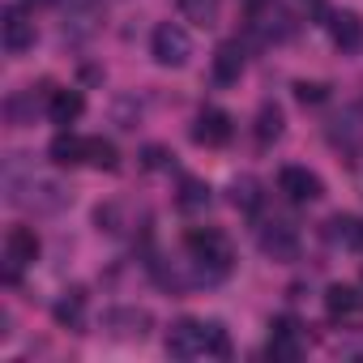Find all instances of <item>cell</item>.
<instances>
[{"instance_id": "cell-17", "label": "cell", "mask_w": 363, "mask_h": 363, "mask_svg": "<svg viewBox=\"0 0 363 363\" xmlns=\"http://www.w3.org/2000/svg\"><path fill=\"white\" fill-rule=\"evenodd\" d=\"M210 201H214V193H210L206 179H197V175H189L184 184H179V197H175V206L184 214H201V210H210Z\"/></svg>"}, {"instance_id": "cell-11", "label": "cell", "mask_w": 363, "mask_h": 363, "mask_svg": "<svg viewBox=\"0 0 363 363\" xmlns=\"http://www.w3.org/2000/svg\"><path fill=\"white\" fill-rule=\"evenodd\" d=\"M329 141L337 150H359L363 145V111L359 107H346L342 116L329 120Z\"/></svg>"}, {"instance_id": "cell-26", "label": "cell", "mask_w": 363, "mask_h": 363, "mask_svg": "<svg viewBox=\"0 0 363 363\" xmlns=\"http://www.w3.org/2000/svg\"><path fill=\"white\" fill-rule=\"evenodd\" d=\"M206 354H214V359H227L231 354V337H227V329L218 320L206 325Z\"/></svg>"}, {"instance_id": "cell-10", "label": "cell", "mask_w": 363, "mask_h": 363, "mask_svg": "<svg viewBox=\"0 0 363 363\" xmlns=\"http://www.w3.org/2000/svg\"><path fill=\"white\" fill-rule=\"evenodd\" d=\"M257 240H261V252L274 257V261H295L299 257V235L286 223H265Z\"/></svg>"}, {"instance_id": "cell-16", "label": "cell", "mask_w": 363, "mask_h": 363, "mask_svg": "<svg viewBox=\"0 0 363 363\" xmlns=\"http://www.w3.org/2000/svg\"><path fill=\"white\" fill-rule=\"evenodd\" d=\"M52 316H56V325H69V329H77V325L86 320V291H82V286L65 291V295L52 303Z\"/></svg>"}, {"instance_id": "cell-29", "label": "cell", "mask_w": 363, "mask_h": 363, "mask_svg": "<svg viewBox=\"0 0 363 363\" xmlns=\"http://www.w3.org/2000/svg\"><path fill=\"white\" fill-rule=\"evenodd\" d=\"M35 5H52V0H35Z\"/></svg>"}, {"instance_id": "cell-2", "label": "cell", "mask_w": 363, "mask_h": 363, "mask_svg": "<svg viewBox=\"0 0 363 363\" xmlns=\"http://www.w3.org/2000/svg\"><path fill=\"white\" fill-rule=\"evenodd\" d=\"M150 48H154V60H158L162 69H184L189 56H193V39H189V30H184V26H175V22L154 26Z\"/></svg>"}, {"instance_id": "cell-27", "label": "cell", "mask_w": 363, "mask_h": 363, "mask_svg": "<svg viewBox=\"0 0 363 363\" xmlns=\"http://www.w3.org/2000/svg\"><path fill=\"white\" fill-rule=\"evenodd\" d=\"M295 99L308 107V103H325L329 99V86H320V82H295Z\"/></svg>"}, {"instance_id": "cell-3", "label": "cell", "mask_w": 363, "mask_h": 363, "mask_svg": "<svg viewBox=\"0 0 363 363\" xmlns=\"http://www.w3.org/2000/svg\"><path fill=\"white\" fill-rule=\"evenodd\" d=\"M167 354L171 359H197V354H206V325L201 320H175L171 329H167Z\"/></svg>"}, {"instance_id": "cell-13", "label": "cell", "mask_w": 363, "mask_h": 363, "mask_svg": "<svg viewBox=\"0 0 363 363\" xmlns=\"http://www.w3.org/2000/svg\"><path fill=\"white\" fill-rule=\"evenodd\" d=\"M86 141L90 137H77V133H56L52 137V145H48V154H52V162L56 167H77V162H86Z\"/></svg>"}, {"instance_id": "cell-5", "label": "cell", "mask_w": 363, "mask_h": 363, "mask_svg": "<svg viewBox=\"0 0 363 363\" xmlns=\"http://www.w3.org/2000/svg\"><path fill=\"white\" fill-rule=\"evenodd\" d=\"M150 312L145 308H111L107 316H103V329L111 333V337H124V342H141L145 333H150Z\"/></svg>"}, {"instance_id": "cell-30", "label": "cell", "mask_w": 363, "mask_h": 363, "mask_svg": "<svg viewBox=\"0 0 363 363\" xmlns=\"http://www.w3.org/2000/svg\"><path fill=\"white\" fill-rule=\"evenodd\" d=\"M359 193H363V179H359Z\"/></svg>"}, {"instance_id": "cell-20", "label": "cell", "mask_w": 363, "mask_h": 363, "mask_svg": "<svg viewBox=\"0 0 363 363\" xmlns=\"http://www.w3.org/2000/svg\"><path fill=\"white\" fill-rule=\"evenodd\" d=\"M329 240H333V244H346V248H354V252H363V218H350V214L329 218Z\"/></svg>"}, {"instance_id": "cell-24", "label": "cell", "mask_w": 363, "mask_h": 363, "mask_svg": "<svg viewBox=\"0 0 363 363\" xmlns=\"http://www.w3.org/2000/svg\"><path fill=\"white\" fill-rule=\"evenodd\" d=\"M86 162L99 167V171H116V167H120V150H116V141H107V137H90V141H86Z\"/></svg>"}, {"instance_id": "cell-21", "label": "cell", "mask_w": 363, "mask_h": 363, "mask_svg": "<svg viewBox=\"0 0 363 363\" xmlns=\"http://www.w3.org/2000/svg\"><path fill=\"white\" fill-rule=\"evenodd\" d=\"M30 193H35V197L22 201V206H30V210H60V206L69 201V193H65L60 184H52V179H30Z\"/></svg>"}, {"instance_id": "cell-12", "label": "cell", "mask_w": 363, "mask_h": 363, "mask_svg": "<svg viewBox=\"0 0 363 363\" xmlns=\"http://www.w3.org/2000/svg\"><path fill=\"white\" fill-rule=\"evenodd\" d=\"M325 308H329L333 320H359L363 316V295L354 286H346V282H333L325 291Z\"/></svg>"}, {"instance_id": "cell-22", "label": "cell", "mask_w": 363, "mask_h": 363, "mask_svg": "<svg viewBox=\"0 0 363 363\" xmlns=\"http://www.w3.org/2000/svg\"><path fill=\"white\" fill-rule=\"evenodd\" d=\"M94 18H99V0H69V9H65V30L90 35V30H94Z\"/></svg>"}, {"instance_id": "cell-25", "label": "cell", "mask_w": 363, "mask_h": 363, "mask_svg": "<svg viewBox=\"0 0 363 363\" xmlns=\"http://www.w3.org/2000/svg\"><path fill=\"white\" fill-rule=\"evenodd\" d=\"M179 13H184V22L210 30L218 22V0H179Z\"/></svg>"}, {"instance_id": "cell-15", "label": "cell", "mask_w": 363, "mask_h": 363, "mask_svg": "<svg viewBox=\"0 0 363 363\" xmlns=\"http://www.w3.org/2000/svg\"><path fill=\"white\" fill-rule=\"evenodd\" d=\"M227 193H231V206H235V210H244V214H257V210H261V201H265L261 179H257V175H235Z\"/></svg>"}, {"instance_id": "cell-9", "label": "cell", "mask_w": 363, "mask_h": 363, "mask_svg": "<svg viewBox=\"0 0 363 363\" xmlns=\"http://www.w3.org/2000/svg\"><path fill=\"white\" fill-rule=\"evenodd\" d=\"M0 30H5V48L13 56H22V52L35 48V22L18 5H5V13H0Z\"/></svg>"}, {"instance_id": "cell-18", "label": "cell", "mask_w": 363, "mask_h": 363, "mask_svg": "<svg viewBox=\"0 0 363 363\" xmlns=\"http://www.w3.org/2000/svg\"><path fill=\"white\" fill-rule=\"evenodd\" d=\"M240 73H244V48L240 43H223L214 52V77L223 86H231V82H240Z\"/></svg>"}, {"instance_id": "cell-19", "label": "cell", "mask_w": 363, "mask_h": 363, "mask_svg": "<svg viewBox=\"0 0 363 363\" xmlns=\"http://www.w3.org/2000/svg\"><path fill=\"white\" fill-rule=\"evenodd\" d=\"M329 35H333V43H337L342 52L359 48V39H363V22H359V13H333V18H329Z\"/></svg>"}, {"instance_id": "cell-8", "label": "cell", "mask_w": 363, "mask_h": 363, "mask_svg": "<svg viewBox=\"0 0 363 363\" xmlns=\"http://www.w3.org/2000/svg\"><path fill=\"white\" fill-rule=\"evenodd\" d=\"M231 133H235V124H231V116L223 111V107H206V111H197V124H193V141L197 145H227L231 141Z\"/></svg>"}, {"instance_id": "cell-14", "label": "cell", "mask_w": 363, "mask_h": 363, "mask_svg": "<svg viewBox=\"0 0 363 363\" xmlns=\"http://www.w3.org/2000/svg\"><path fill=\"white\" fill-rule=\"evenodd\" d=\"M82 111H86V99H82V90H52V103H48V116H52V124L69 128V124H73Z\"/></svg>"}, {"instance_id": "cell-23", "label": "cell", "mask_w": 363, "mask_h": 363, "mask_svg": "<svg viewBox=\"0 0 363 363\" xmlns=\"http://www.w3.org/2000/svg\"><path fill=\"white\" fill-rule=\"evenodd\" d=\"M278 137H282V107L261 103V111H257V145H274Z\"/></svg>"}, {"instance_id": "cell-6", "label": "cell", "mask_w": 363, "mask_h": 363, "mask_svg": "<svg viewBox=\"0 0 363 363\" xmlns=\"http://www.w3.org/2000/svg\"><path fill=\"white\" fill-rule=\"evenodd\" d=\"M269 329H274V333H269V346H265V354H269L274 363H295V359L303 354V337H299V325H295L291 316H278Z\"/></svg>"}, {"instance_id": "cell-28", "label": "cell", "mask_w": 363, "mask_h": 363, "mask_svg": "<svg viewBox=\"0 0 363 363\" xmlns=\"http://www.w3.org/2000/svg\"><path fill=\"white\" fill-rule=\"evenodd\" d=\"M141 162H145L150 171H162V167H171V150H162V145H145V150H141Z\"/></svg>"}, {"instance_id": "cell-4", "label": "cell", "mask_w": 363, "mask_h": 363, "mask_svg": "<svg viewBox=\"0 0 363 363\" xmlns=\"http://www.w3.org/2000/svg\"><path fill=\"white\" fill-rule=\"evenodd\" d=\"M39 235H35V227H13L9 235H5V261H9V282L18 278V269H26V265H35L39 261Z\"/></svg>"}, {"instance_id": "cell-1", "label": "cell", "mask_w": 363, "mask_h": 363, "mask_svg": "<svg viewBox=\"0 0 363 363\" xmlns=\"http://www.w3.org/2000/svg\"><path fill=\"white\" fill-rule=\"evenodd\" d=\"M184 244H189V257H193V265H197V278L218 282V278L231 274L235 252H231V240H227L218 227H193V231L184 235Z\"/></svg>"}, {"instance_id": "cell-7", "label": "cell", "mask_w": 363, "mask_h": 363, "mask_svg": "<svg viewBox=\"0 0 363 363\" xmlns=\"http://www.w3.org/2000/svg\"><path fill=\"white\" fill-rule=\"evenodd\" d=\"M278 189H282L291 201H299V206H308V201H320V197H325L320 175H312L308 167H282V175H278Z\"/></svg>"}]
</instances>
